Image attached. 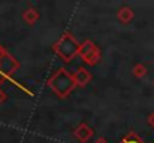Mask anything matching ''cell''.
<instances>
[{"instance_id":"cell-13","label":"cell","mask_w":154,"mask_h":143,"mask_svg":"<svg viewBox=\"0 0 154 143\" xmlns=\"http://www.w3.org/2000/svg\"><path fill=\"white\" fill-rule=\"evenodd\" d=\"M94 143H108V142H106V139H105V137H99Z\"/></svg>"},{"instance_id":"cell-3","label":"cell","mask_w":154,"mask_h":143,"mask_svg":"<svg viewBox=\"0 0 154 143\" xmlns=\"http://www.w3.org/2000/svg\"><path fill=\"white\" fill-rule=\"evenodd\" d=\"M20 69V63L18 60L11 55L5 48L0 45V88L5 82L11 81L12 75Z\"/></svg>"},{"instance_id":"cell-14","label":"cell","mask_w":154,"mask_h":143,"mask_svg":"<svg viewBox=\"0 0 154 143\" xmlns=\"http://www.w3.org/2000/svg\"><path fill=\"white\" fill-rule=\"evenodd\" d=\"M153 85H154V79H153Z\"/></svg>"},{"instance_id":"cell-8","label":"cell","mask_w":154,"mask_h":143,"mask_svg":"<svg viewBox=\"0 0 154 143\" xmlns=\"http://www.w3.org/2000/svg\"><path fill=\"white\" fill-rule=\"evenodd\" d=\"M23 19L26 21V24H29V25H35L36 21L39 19V10L35 9L33 6H29V7L23 12Z\"/></svg>"},{"instance_id":"cell-6","label":"cell","mask_w":154,"mask_h":143,"mask_svg":"<svg viewBox=\"0 0 154 143\" xmlns=\"http://www.w3.org/2000/svg\"><path fill=\"white\" fill-rule=\"evenodd\" d=\"M72 76H73V81H75L76 87H81V88L87 87V85L91 82V79H93L91 72H88L85 67H78L76 72H75Z\"/></svg>"},{"instance_id":"cell-4","label":"cell","mask_w":154,"mask_h":143,"mask_svg":"<svg viewBox=\"0 0 154 143\" xmlns=\"http://www.w3.org/2000/svg\"><path fill=\"white\" fill-rule=\"evenodd\" d=\"M78 55L88 66H96L100 61V58H102L100 48L97 46V45H94V42L90 40V39H87L82 43H79V52H78Z\"/></svg>"},{"instance_id":"cell-12","label":"cell","mask_w":154,"mask_h":143,"mask_svg":"<svg viewBox=\"0 0 154 143\" xmlns=\"http://www.w3.org/2000/svg\"><path fill=\"white\" fill-rule=\"evenodd\" d=\"M148 124H150V125L154 128V112L150 115V116H148Z\"/></svg>"},{"instance_id":"cell-7","label":"cell","mask_w":154,"mask_h":143,"mask_svg":"<svg viewBox=\"0 0 154 143\" xmlns=\"http://www.w3.org/2000/svg\"><path fill=\"white\" fill-rule=\"evenodd\" d=\"M117 18H118V21L121 22V24H129L133 18H135V12H133V9L132 7H129V6H121L120 9H118V12H117Z\"/></svg>"},{"instance_id":"cell-5","label":"cell","mask_w":154,"mask_h":143,"mask_svg":"<svg viewBox=\"0 0 154 143\" xmlns=\"http://www.w3.org/2000/svg\"><path fill=\"white\" fill-rule=\"evenodd\" d=\"M93 136H94V130L85 122H79L73 130V137L79 143H87Z\"/></svg>"},{"instance_id":"cell-2","label":"cell","mask_w":154,"mask_h":143,"mask_svg":"<svg viewBox=\"0 0 154 143\" xmlns=\"http://www.w3.org/2000/svg\"><path fill=\"white\" fill-rule=\"evenodd\" d=\"M52 51L64 63H70L79 52V43L73 37V34H70L69 31H64L60 36V39L52 45Z\"/></svg>"},{"instance_id":"cell-1","label":"cell","mask_w":154,"mask_h":143,"mask_svg":"<svg viewBox=\"0 0 154 143\" xmlns=\"http://www.w3.org/2000/svg\"><path fill=\"white\" fill-rule=\"evenodd\" d=\"M48 88L54 91V94L58 98H66L69 97V94L75 90L76 84L73 81V76L67 72V69L61 67L57 72L52 73V76L48 79L47 82Z\"/></svg>"},{"instance_id":"cell-10","label":"cell","mask_w":154,"mask_h":143,"mask_svg":"<svg viewBox=\"0 0 154 143\" xmlns=\"http://www.w3.org/2000/svg\"><path fill=\"white\" fill-rule=\"evenodd\" d=\"M147 73H148V69H147V66L142 64V63H136V64L132 67V75H133L135 78H138V79L145 78Z\"/></svg>"},{"instance_id":"cell-11","label":"cell","mask_w":154,"mask_h":143,"mask_svg":"<svg viewBox=\"0 0 154 143\" xmlns=\"http://www.w3.org/2000/svg\"><path fill=\"white\" fill-rule=\"evenodd\" d=\"M6 98H8V97H6V93H5V91H2V88H0V104H2V103H5V101H6Z\"/></svg>"},{"instance_id":"cell-9","label":"cell","mask_w":154,"mask_h":143,"mask_svg":"<svg viewBox=\"0 0 154 143\" xmlns=\"http://www.w3.org/2000/svg\"><path fill=\"white\" fill-rule=\"evenodd\" d=\"M118 143H145V140H144L136 131L132 130V131H129Z\"/></svg>"}]
</instances>
